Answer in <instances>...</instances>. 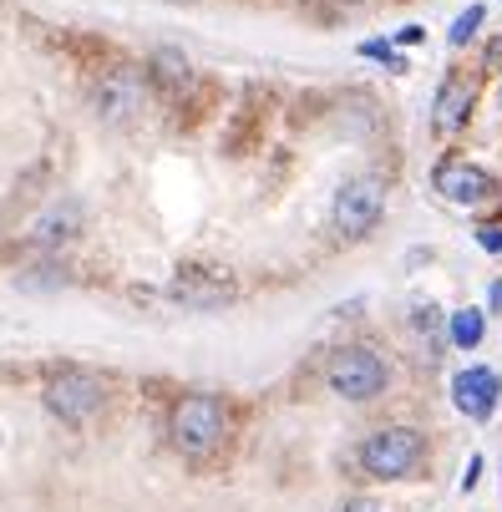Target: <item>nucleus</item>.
Segmentation results:
<instances>
[{
  "label": "nucleus",
  "instance_id": "f257e3e1",
  "mask_svg": "<svg viewBox=\"0 0 502 512\" xmlns=\"http://www.w3.org/2000/svg\"><path fill=\"white\" fill-rule=\"evenodd\" d=\"M168 436H173V447L183 457H208L229 436V406L213 396V391H188V396L173 401Z\"/></svg>",
  "mask_w": 502,
  "mask_h": 512
},
{
  "label": "nucleus",
  "instance_id": "f03ea898",
  "mask_svg": "<svg viewBox=\"0 0 502 512\" xmlns=\"http://www.w3.org/2000/svg\"><path fill=\"white\" fill-rule=\"evenodd\" d=\"M325 381H330V391H335L340 401L366 406V401H376V396L391 386V365H386V355L371 350V345H345V350L330 355Z\"/></svg>",
  "mask_w": 502,
  "mask_h": 512
},
{
  "label": "nucleus",
  "instance_id": "7ed1b4c3",
  "mask_svg": "<svg viewBox=\"0 0 502 512\" xmlns=\"http://www.w3.org/2000/svg\"><path fill=\"white\" fill-rule=\"evenodd\" d=\"M426 462V436L416 426H381L361 442V467L376 482H406Z\"/></svg>",
  "mask_w": 502,
  "mask_h": 512
},
{
  "label": "nucleus",
  "instance_id": "20e7f679",
  "mask_svg": "<svg viewBox=\"0 0 502 512\" xmlns=\"http://www.w3.org/2000/svg\"><path fill=\"white\" fill-rule=\"evenodd\" d=\"M386 218V183L381 178H345L335 203H330V224L340 239H366L376 234V224Z\"/></svg>",
  "mask_w": 502,
  "mask_h": 512
},
{
  "label": "nucleus",
  "instance_id": "39448f33",
  "mask_svg": "<svg viewBox=\"0 0 502 512\" xmlns=\"http://www.w3.org/2000/svg\"><path fill=\"white\" fill-rule=\"evenodd\" d=\"M432 188H437V198L452 203V208H487V203L502 198L497 173L482 168V163H472V158H462V153H452V158H442V163L432 168Z\"/></svg>",
  "mask_w": 502,
  "mask_h": 512
},
{
  "label": "nucleus",
  "instance_id": "423d86ee",
  "mask_svg": "<svg viewBox=\"0 0 502 512\" xmlns=\"http://www.w3.org/2000/svg\"><path fill=\"white\" fill-rule=\"evenodd\" d=\"M46 406H51L61 421L82 426V421H92V416L102 411V381H97L92 371H56V376L46 381Z\"/></svg>",
  "mask_w": 502,
  "mask_h": 512
},
{
  "label": "nucleus",
  "instance_id": "0eeeda50",
  "mask_svg": "<svg viewBox=\"0 0 502 512\" xmlns=\"http://www.w3.org/2000/svg\"><path fill=\"white\" fill-rule=\"evenodd\" d=\"M168 300H178L183 310H224L239 300V284L219 269H178L173 284H168Z\"/></svg>",
  "mask_w": 502,
  "mask_h": 512
},
{
  "label": "nucleus",
  "instance_id": "6e6552de",
  "mask_svg": "<svg viewBox=\"0 0 502 512\" xmlns=\"http://www.w3.org/2000/svg\"><path fill=\"white\" fill-rule=\"evenodd\" d=\"M477 112V77H467V71H447V82L437 87V102H432V132L437 137H457L467 132Z\"/></svg>",
  "mask_w": 502,
  "mask_h": 512
},
{
  "label": "nucleus",
  "instance_id": "1a4fd4ad",
  "mask_svg": "<svg viewBox=\"0 0 502 512\" xmlns=\"http://www.w3.org/2000/svg\"><path fill=\"white\" fill-rule=\"evenodd\" d=\"M452 401H457L462 416L487 421V416H497V406H502V376L487 371V365H467V371L452 376Z\"/></svg>",
  "mask_w": 502,
  "mask_h": 512
},
{
  "label": "nucleus",
  "instance_id": "9d476101",
  "mask_svg": "<svg viewBox=\"0 0 502 512\" xmlns=\"http://www.w3.org/2000/svg\"><path fill=\"white\" fill-rule=\"evenodd\" d=\"M97 107H102V117H112V122L142 112V82H137V71H127V66L107 71L102 87H97Z\"/></svg>",
  "mask_w": 502,
  "mask_h": 512
},
{
  "label": "nucleus",
  "instance_id": "9b49d317",
  "mask_svg": "<svg viewBox=\"0 0 502 512\" xmlns=\"http://www.w3.org/2000/svg\"><path fill=\"white\" fill-rule=\"evenodd\" d=\"M77 234H82V208L71 203V198H61L56 208H46L36 224H31V244L36 249H56L66 239H77Z\"/></svg>",
  "mask_w": 502,
  "mask_h": 512
},
{
  "label": "nucleus",
  "instance_id": "f8f14e48",
  "mask_svg": "<svg viewBox=\"0 0 502 512\" xmlns=\"http://www.w3.org/2000/svg\"><path fill=\"white\" fill-rule=\"evenodd\" d=\"M447 340H452L457 350H477V345L487 340V310H477V305L452 310V315H447Z\"/></svg>",
  "mask_w": 502,
  "mask_h": 512
},
{
  "label": "nucleus",
  "instance_id": "ddd939ff",
  "mask_svg": "<svg viewBox=\"0 0 502 512\" xmlns=\"http://www.w3.org/2000/svg\"><path fill=\"white\" fill-rule=\"evenodd\" d=\"M482 21H487V6H467V11L452 21V31H447V46H452V51L472 46V41H477V31H482Z\"/></svg>",
  "mask_w": 502,
  "mask_h": 512
},
{
  "label": "nucleus",
  "instance_id": "4468645a",
  "mask_svg": "<svg viewBox=\"0 0 502 512\" xmlns=\"http://www.w3.org/2000/svg\"><path fill=\"white\" fill-rule=\"evenodd\" d=\"M153 71H158V82H168V87H188L193 82V66L178 51H158L153 56Z\"/></svg>",
  "mask_w": 502,
  "mask_h": 512
},
{
  "label": "nucleus",
  "instance_id": "2eb2a0df",
  "mask_svg": "<svg viewBox=\"0 0 502 512\" xmlns=\"http://www.w3.org/2000/svg\"><path fill=\"white\" fill-rule=\"evenodd\" d=\"M355 51H361L366 61H381L386 71H396V77H401V71H411V66H406V56H401V51H396L391 41H361Z\"/></svg>",
  "mask_w": 502,
  "mask_h": 512
},
{
  "label": "nucleus",
  "instance_id": "dca6fc26",
  "mask_svg": "<svg viewBox=\"0 0 502 512\" xmlns=\"http://www.w3.org/2000/svg\"><path fill=\"white\" fill-rule=\"evenodd\" d=\"M477 249L482 254H502V218H487V224H477Z\"/></svg>",
  "mask_w": 502,
  "mask_h": 512
},
{
  "label": "nucleus",
  "instance_id": "f3484780",
  "mask_svg": "<svg viewBox=\"0 0 502 512\" xmlns=\"http://www.w3.org/2000/svg\"><path fill=\"white\" fill-rule=\"evenodd\" d=\"M482 71H492V77H502V31L487 41V51H482Z\"/></svg>",
  "mask_w": 502,
  "mask_h": 512
},
{
  "label": "nucleus",
  "instance_id": "a211bd4d",
  "mask_svg": "<svg viewBox=\"0 0 502 512\" xmlns=\"http://www.w3.org/2000/svg\"><path fill=\"white\" fill-rule=\"evenodd\" d=\"M340 512H391L381 497H345V507Z\"/></svg>",
  "mask_w": 502,
  "mask_h": 512
},
{
  "label": "nucleus",
  "instance_id": "6ab92c4d",
  "mask_svg": "<svg viewBox=\"0 0 502 512\" xmlns=\"http://www.w3.org/2000/svg\"><path fill=\"white\" fill-rule=\"evenodd\" d=\"M421 41H426V26H416V21H411V26H401V31L391 36V46H421Z\"/></svg>",
  "mask_w": 502,
  "mask_h": 512
},
{
  "label": "nucleus",
  "instance_id": "aec40b11",
  "mask_svg": "<svg viewBox=\"0 0 502 512\" xmlns=\"http://www.w3.org/2000/svg\"><path fill=\"white\" fill-rule=\"evenodd\" d=\"M477 477H482V457H467V472H462V492H472V487H477Z\"/></svg>",
  "mask_w": 502,
  "mask_h": 512
},
{
  "label": "nucleus",
  "instance_id": "412c9836",
  "mask_svg": "<svg viewBox=\"0 0 502 512\" xmlns=\"http://www.w3.org/2000/svg\"><path fill=\"white\" fill-rule=\"evenodd\" d=\"M502 310V279H492V289H487V315H497Z\"/></svg>",
  "mask_w": 502,
  "mask_h": 512
},
{
  "label": "nucleus",
  "instance_id": "4be33fe9",
  "mask_svg": "<svg viewBox=\"0 0 502 512\" xmlns=\"http://www.w3.org/2000/svg\"><path fill=\"white\" fill-rule=\"evenodd\" d=\"M335 6H361V0H335Z\"/></svg>",
  "mask_w": 502,
  "mask_h": 512
}]
</instances>
